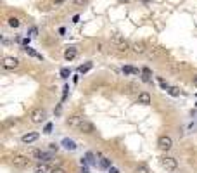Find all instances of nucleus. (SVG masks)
I'll list each match as a JSON object with an SVG mask.
<instances>
[{
  "instance_id": "obj_1",
  "label": "nucleus",
  "mask_w": 197,
  "mask_h": 173,
  "mask_svg": "<svg viewBox=\"0 0 197 173\" xmlns=\"http://www.w3.org/2000/svg\"><path fill=\"white\" fill-rule=\"evenodd\" d=\"M10 163H12L14 168H19V170H24L30 166L31 159L28 158L26 154H14L12 158H10Z\"/></svg>"
},
{
  "instance_id": "obj_21",
  "label": "nucleus",
  "mask_w": 197,
  "mask_h": 173,
  "mask_svg": "<svg viewBox=\"0 0 197 173\" xmlns=\"http://www.w3.org/2000/svg\"><path fill=\"white\" fill-rule=\"evenodd\" d=\"M90 69H92V62H87L85 66H80L78 68V73L83 74V73H87V71H90Z\"/></svg>"
},
{
  "instance_id": "obj_34",
  "label": "nucleus",
  "mask_w": 197,
  "mask_h": 173,
  "mask_svg": "<svg viewBox=\"0 0 197 173\" xmlns=\"http://www.w3.org/2000/svg\"><path fill=\"white\" fill-rule=\"evenodd\" d=\"M194 85L197 86V76H194Z\"/></svg>"
},
{
  "instance_id": "obj_19",
  "label": "nucleus",
  "mask_w": 197,
  "mask_h": 173,
  "mask_svg": "<svg viewBox=\"0 0 197 173\" xmlns=\"http://www.w3.org/2000/svg\"><path fill=\"white\" fill-rule=\"evenodd\" d=\"M7 24L10 26V28H14V30H16V28H19V26H21V21H19L18 17H9V19H7Z\"/></svg>"
},
{
  "instance_id": "obj_4",
  "label": "nucleus",
  "mask_w": 197,
  "mask_h": 173,
  "mask_svg": "<svg viewBox=\"0 0 197 173\" xmlns=\"http://www.w3.org/2000/svg\"><path fill=\"white\" fill-rule=\"evenodd\" d=\"M159 163H161V166L164 170H170V171H173V170L178 168V161H176L175 158H171V156H164V158H161Z\"/></svg>"
},
{
  "instance_id": "obj_6",
  "label": "nucleus",
  "mask_w": 197,
  "mask_h": 173,
  "mask_svg": "<svg viewBox=\"0 0 197 173\" xmlns=\"http://www.w3.org/2000/svg\"><path fill=\"white\" fill-rule=\"evenodd\" d=\"M31 158H33V159H38L40 163H47V161L52 159V156L48 154V152L42 151V149H33V151H31Z\"/></svg>"
},
{
  "instance_id": "obj_2",
  "label": "nucleus",
  "mask_w": 197,
  "mask_h": 173,
  "mask_svg": "<svg viewBox=\"0 0 197 173\" xmlns=\"http://www.w3.org/2000/svg\"><path fill=\"white\" fill-rule=\"evenodd\" d=\"M111 45H113L116 50H119V52H126L128 49H131L130 43L123 38L121 35H113V36H111Z\"/></svg>"
},
{
  "instance_id": "obj_18",
  "label": "nucleus",
  "mask_w": 197,
  "mask_h": 173,
  "mask_svg": "<svg viewBox=\"0 0 197 173\" xmlns=\"http://www.w3.org/2000/svg\"><path fill=\"white\" fill-rule=\"evenodd\" d=\"M150 76H152V71H150L149 68H144V69H142V80H144V82L149 83L150 80H152Z\"/></svg>"
},
{
  "instance_id": "obj_30",
  "label": "nucleus",
  "mask_w": 197,
  "mask_h": 173,
  "mask_svg": "<svg viewBox=\"0 0 197 173\" xmlns=\"http://www.w3.org/2000/svg\"><path fill=\"white\" fill-rule=\"evenodd\" d=\"M85 2H87V0H75V4H76V5H83Z\"/></svg>"
},
{
  "instance_id": "obj_31",
  "label": "nucleus",
  "mask_w": 197,
  "mask_h": 173,
  "mask_svg": "<svg viewBox=\"0 0 197 173\" xmlns=\"http://www.w3.org/2000/svg\"><path fill=\"white\" fill-rule=\"evenodd\" d=\"M109 173H119V170H118V168H113V166H111V168H109Z\"/></svg>"
},
{
  "instance_id": "obj_15",
  "label": "nucleus",
  "mask_w": 197,
  "mask_h": 173,
  "mask_svg": "<svg viewBox=\"0 0 197 173\" xmlns=\"http://www.w3.org/2000/svg\"><path fill=\"white\" fill-rule=\"evenodd\" d=\"M76 56H78V50H76V47H68V49L64 50V59H66V61H73Z\"/></svg>"
},
{
  "instance_id": "obj_27",
  "label": "nucleus",
  "mask_w": 197,
  "mask_h": 173,
  "mask_svg": "<svg viewBox=\"0 0 197 173\" xmlns=\"http://www.w3.org/2000/svg\"><path fill=\"white\" fill-rule=\"evenodd\" d=\"M159 83H161V86L164 88V90H168V88H170V85H168V83L164 82V80H159Z\"/></svg>"
},
{
  "instance_id": "obj_9",
  "label": "nucleus",
  "mask_w": 197,
  "mask_h": 173,
  "mask_svg": "<svg viewBox=\"0 0 197 173\" xmlns=\"http://www.w3.org/2000/svg\"><path fill=\"white\" fill-rule=\"evenodd\" d=\"M38 137H40V135L36 133V132H30V133H24V135L21 137V142H23V144H28V146H30V144L36 142V140H38Z\"/></svg>"
},
{
  "instance_id": "obj_12",
  "label": "nucleus",
  "mask_w": 197,
  "mask_h": 173,
  "mask_svg": "<svg viewBox=\"0 0 197 173\" xmlns=\"http://www.w3.org/2000/svg\"><path fill=\"white\" fill-rule=\"evenodd\" d=\"M52 170H50V166H48L47 163H38L35 164V168H33V173H50Z\"/></svg>"
},
{
  "instance_id": "obj_14",
  "label": "nucleus",
  "mask_w": 197,
  "mask_h": 173,
  "mask_svg": "<svg viewBox=\"0 0 197 173\" xmlns=\"http://www.w3.org/2000/svg\"><path fill=\"white\" fill-rule=\"evenodd\" d=\"M62 147H64L66 151H76L78 149V146H76V142L75 140H71V138H64L62 140V144H61Z\"/></svg>"
},
{
  "instance_id": "obj_24",
  "label": "nucleus",
  "mask_w": 197,
  "mask_h": 173,
  "mask_svg": "<svg viewBox=\"0 0 197 173\" xmlns=\"http://www.w3.org/2000/svg\"><path fill=\"white\" fill-rule=\"evenodd\" d=\"M50 173H68V171H66V170L62 168V166H57V168H54Z\"/></svg>"
},
{
  "instance_id": "obj_16",
  "label": "nucleus",
  "mask_w": 197,
  "mask_h": 173,
  "mask_svg": "<svg viewBox=\"0 0 197 173\" xmlns=\"http://www.w3.org/2000/svg\"><path fill=\"white\" fill-rule=\"evenodd\" d=\"M23 50L26 52V54H28L30 57H35V59H38V61H43V56H42V54H38V52H36L35 49H31L30 45H26V47L23 49Z\"/></svg>"
},
{
  "instance_id": "obj_8",
  "label": "nucleus",
  "mask_w": 197,
  "mask_h": 173,
  "mask_svg": "<svg viewBox=\"0 0 197 173\" xmlns=\"http://www.w3.org/2000/svg\"><path fill=\"white\" fill-rule=\"evenodd\" d=\"M85 121V118L83 116H71V118H68L66 120V125L69 126V128H76L78 130L80 126H81V123Z\"/></svg>"
},
{
  "instance_id": "obj_26",
  "label": "nucleus",
  "mask_w": 197,
  "mask_h": 173,
  "mask_svg": "<svg viewBox=\"0 0 197 173\" xmlns=\"http://www.w3.org/2000/svg\"><path fill=\"white\" fill-rule=\"evenodd\" d=\"M43 133H52V123H47L45 125V132Z\"/></svg>"
},
{
  "instance_id": "obj_3",
  "label": "nucleus",
  "mask_w": 197,
  "mask_h": 173,
  "mask_svg": "<svg viewBox=\"0 0 197 173\" xmlns=\"http://www.w3.org/2000/svg\"><path fill=\"white\" fill-rule=\"evenodd\" d=\"M30 120L35 123V125H42V123H45V120H47V111L42 108H35L30 111Z\"/></svg>"
},
{
  "instance_id": "obj_29",
  "label": "nucleus",
  "mask_w": 197,
  "mask_h": 173,
  "mask_svg": "<svg viewBox=\"0 0 197 173\" xmlns=\"http://www.w3.org/2000/svg\"><path fill=\"white\" fill-rule=\"evenodd\" d=\"M59 149V146L57 144H50V151H57Z\"/></svg>"
},
{
  "instance_id": "obj_35",
  "label": "nucleus",
  "mask_w": 197,
  "mask_h": 173,
  "mask_svg": "<svg viewBox=\"0 0 197 173\" xmlns=\"http://www.w3.org/2000/svg\"><path fill=\"white\" fill-rule=\"evenodd\" d=\"M119 2H128V0H119Z\"/></svg>"
},
{
  "instance_id": "obj_33",
  "label": "nucleus",
  "mask_w": 197,
  "mask_h": 173,
  "mask_svg": "<svg viewBox=\"0 0 197 173\" xmlns=\"http://www.w3.org/2000/svg\"><path fill=\"white\" fill-rule=\"evenodd\" d=\"M54 2H55V4H62V2H64V0H54Z\"/></svg>"
},
{
  "instance_id": "obj_7",
  "label": "nucleus",
  "mask_w": 197,
  "mask_h": 173,
  "mask_svg": "<svg viewBox=\"0 0 197 173\" xmlns=\"http://www.w3.org/2000/svg\"><path fill=\"white\" fill-rule=\"evenodd\" d=\"M158 147L161 149V151H170L171 147H173V140H171V137H168V135H161L158 140Z\"/></svg>"
},
{
  "instance_id": "obj_10",
  "label": "nucleus",
  "mask_w": 197,
  "mask_h": 173,
  "mask_svg": "<svg viewBox=\"0 0 197 173\" xmlns=\"http://www.w3.org/2000/svg\"><path fill=\"white\" fill-rule=\"evenodd\" d=\"M150 94H147V92H142V94H138V99H137V104H142V106H149L150 104Z\"/></svg>"
},
{
  "instance_id": "obj_23",
  "label": "nucleus",
  "mask_w": 197,
  "mask_h": 173,
  "mask_svg": "<svg viewBox=\"0 0 197 173\" xmlns=\"http://www.w3.org/2000/svg\"><path fill=\"white\" fill-rule=\"evenodd\" d=\"M168 92H170V95H173V97L180 95V90L176 88V86H170V88H168Z\"/></svg>"
},
{
  "instance_id": "obj_17",
  "label": "nucleus",
  "mask_w": 197,
  "mask_h": 173,
  "mask_svg": "<svg viewBox=\"0 0 197 173\" xmlns=\"http://www.w3.org/2000/svg\"><path fill=\"white\" fill-rule=\"evenodd\" d=\"M97 158H99V166L101 168H111V161L107 159V158H104V156H101V154H97Z\"/></svg>"
},
{
  "instance_id": "obj_22",
  "label": "nucleus",
  "mask_w": 197,
  "mask_h": 173,
  "mask_svg": "<svg viewBox=\"0 0 197 173\" xmlns=\"http://www.w3.org/2000/svg\"><path fill=\"white\" fill-rule=\"evenodd\" d=\"M135 173H149V168H147L145 164H140V166H137Z\"/></svg>"
},
{
  "instance_id": "obj_11",
  "label": "nucleus",
  "mask_w": 197,
  "mask_h": 173,
  "mask_svg": "<svg viewBox=\"0 0 197 173\" xmlns=\"http://www.w3.org/2000/svg\"><path fill=\"white\" fill-rule=\"evenodd\" d=\"M78 130H80V132H83V133H93V132H95V126H93L92 123H90V121L85 120Z\"/></svg>"
},
{
  "instance_id": "obj_13",
  "label": "nucleus",
  "mask_w": 197,
  "mask_h": 173,
  "mask_svg": "<svg viewBox=\"0 0 197 173\" xmlns=\"http://www.w3.org/2000/svg\"><path fill=\"white\" fill-rule=\"evenodd\" d=\"M131 49H133L135 54H147V47H145L144 42H135L131 45Z\"/></svg>"
},
{
  "instance_id": "obj_25",
  "label": "nucleus",
  "mask_w": 197,
  "mask_h": 173,
  "mask_svg": "<svg viewBox=\"0 0 197 173\" xmlns=\"http://www.w3.org/2000/svg\"><path fill=\"white\" fill-rule=\"evenodd\" d=\"M69 69H68V68H64V69H61V76L62 78H68V76H69Z\"/></svg>"
},
{
  "instance_id": "obj_28",
  "label": "nucleus",
  "mask_w": 197,
  "mask_h": 173,
  "mask_svg": "<svg viewBox=\"0 0 197 173\" xmlns=\"http://www.w3.org/2000/svg\"><path fill=\"white\" fill-rule=\"evenodd\" d=\"M36 33H38V30H36L35 26H33V28L30 30V36H36Z\"/></svg>"
},
{
  "instance_id": "obj_20",
  "label": "nucleus",
  "mask_w": 197,
  "mask_h": 173,
  "mask_svg": "<svg viewBox=\"0 0 197 173\" xmlns=\"http://www.w3.org/2000/svg\"><path fill=\"white\" fill-rule=\"evenodd\" d=\"M123 73L125 74H140L142 71H138L137 68H131V66H125V68H123Z\"/></svg>"
},
{
  "instance_id": "obj_5",
  "label": "nucleus",
  "mask_w": 197,
  "mask_h": 173,
  "mask_svg": "<svg viewBox=\"0 0 197 173\" xmlns=\"http://www.w3.org/2000/svg\"><path fill=\"white\" fill-rule=\"evenodd\" d=\"M19 64H21L19 59H18V57H12V56L4 57V61H2V68L7 69V71H10V69H18Z\"/></svg>"
},
{
  "instance_id": "obj_32",
  "label": "nucleus",
  "mask_w": 197,
  "mask_h": 173,
  "mask_svg": "<svg viewBox=\"0 0 197 173\" xmlns=\"http://www.w3.org/2000/svg\"><path fill=\"white\" fill-rule=\"evenodd\" d=\"M81 173H88V168H87V166H83V164H81Z\"/></svg>"
}]
</instances>
